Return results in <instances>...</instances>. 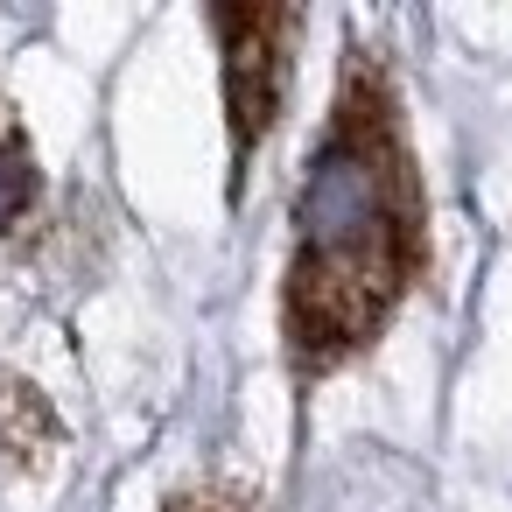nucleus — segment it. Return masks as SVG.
I'll list each match as a JSON object with an SVG mask.
<instances>
[{
	"instance_id": "4",
	"label": "nucleus",
	"mask_w": 512,
	"mask_h": 512,
	"mask_svg": "<svg viewBox=\"0 0 512 512\" xmlns=\"http://www.w3.org/2000/svg\"><path fill=\"white\" fill-rule=\"evenodd\" d=\"M169 512H246V505L225 491H190V498H169Z\"/></svg>"
},
{
	"instance_id": "1",
	"label": "nucleus",
	"mask_w": 512,
	"mask_h": 512,
	"mask_svg": "<svg viewBox=\"0 0 512 512\" xmlns=\"http://www.w3.org/2000/svg\"><path fill=\"white\" fill-rule=\"evenodd\" d=\"M428 225H421V183L407 162L393 85L372 57H358L337 78V106L323 127V148L309 162L302 204H295V267L281 330L302 372H323L372 344L400 295L421 281Z\"/></svg>"
},
{
	"instance_id": "3",
	"label": "nucleus",
	"mask_w": 512,
	"mask_h": 512,
	"mask_svg": "<svg viewBox=\"0 0 512 512\" xmlns=\"http://www.w3.org/2000/svg\"><path fill=\"white\" fill-rule=\"evenodd\" d=\"M36 190H43V176H36L29 148H22L15 134H0V232L22 225V211L36 204Z\"/></svg>"
},
{
	"instance_id": "2",
	"label": "nucleus",
	"mask_w": 512,
	"mask_h": 512,
	"mask_svg": "<svg viewBox=\"0 0 512 512\" xmlns=\"http://www.w3.org/2000/svg\"><path fill=\"white\" fill-rule=\"evenodd\" d=\"M211 29L225 43V120H232V204L246 190V162L267 141L281 113V78H288V43L295 15L288 8H211Z\"/></svg>"
}]
</instances>
